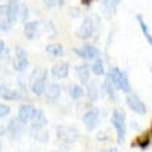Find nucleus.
Listing matches in <instances>:
<instances>
[{
  "mask_svg": "<svg viewBox=\"0 0 152 152\" xmlns=\"http://www.w3.org/2000/svg\"><path fill=\"white\" fill-rule=\"evenodd\" d=\"M23 128H24V125H23L18 119H12V120H9V123H8L6 134H9V137L15 140V138H18V137L21 135Z\"/></svg>",
  "mask_w": 152,
  "mask_h": 152,
  "instance_id": "obj_10",
  "label": "nucleus"
},
{
  "mask_svg": "<svg viewBox=\"0 0 152 152\" xmlns=\"http://www.w3.org/2000/svg\"><path fill=\"white\" fill-rule=\"evenodd\" d=\"M84 125L88 131H93L94 126L97 125V120H99V110L97 108H91L90 111H87L84 114Z\"/></svg>",
  "mask_w": 152,
  "mask_h": 152,
  "instance_id": "obj_8",
  "label": "nucleus"
},
{
  "mask_svg": "<svg viewBox=\"0 0 152 152\" xmlns=\"http://www.w3.org/2000/svg\"><path fill=\"white\" fill-rule=\"evenodd\" d=\"M94 29H96L94 20H93L91 17H87V18L82 21L81 28L78 29V37H79V38H82V40H87V38H90V37L93 35Z\"/></svg>",
  "mask_w": 152,
  "mask_h": 152,
  "instance_id": "obj_7",
  "label": "nucleus"
},
{
  "mask_svg": "<svg viewBox=\"0 0 152 152\" xmlns=\"http://www.w3.org/2000/svg\"><path fill=\"white\" fill-rule=\"evenodd\" d=\"M8 5H20V0H8Z\"/></svg>",
  "mask_w": 152,
  "mask_h": 152,
  "instance_id": "obj_35",
  "label": "nucleus"
},
{
  "mask_svg": "<svg viewBox=\"0 0 152 152\" xmlns=\"http://www.w3.org/2000/svg\"><path fill=\"white\" fill-rule=\"evenodd\" d=\"M31 122H32V129H43L47 125V117L41 110H35Z\"/></svg>",
  "mask_w": 152,
  "mask_h": 152,
  "instance_id": "obj_13",
  "label": "nucleus"
},
{
  "mask_svg": "<svg viewBox=\"0 0 152 152\" xmlns=\"http://www.w3.org/2000/svg\"><path fill=\"white\" fill-rule=\"evenodd\" d=\"M149 145H151V131L140 134V135H138V137L135 138V140L132 142V146L142 148V149H146V148H149Z\"/></svg>",
  "mask_w": 152,
  "mask_h": 152,
  "instance_id": "obj_16",
  "label": "nucleus"
},
{
  "mask_svg": "<svg viewBox=\"0 0 152 152\" xmlns=\"http://www.w3.org/2000/svg\"><path fill=\"white\" fill-rule=\"evenodd\" d=\"M0 151H2V143H0Z\"/></svg>",
  "mask_w": 152,
  "mask_h": 152,
  "instance_id": "obj_38",
  "label": "nucleus"
},
{
  "mask_svg": "<svg viewBox=\"0 0 152 152\" xmlns=\"http://www.w3.org/2000/svg\"><path fill=\"white\" fill-rule=\"evenodd\" d=\"M107 152H117V149H116V148H111V149H108Z\"/></svg>",
  "mask_w": 152,
  "mask_h": 152,
  "instance_id": "obj_36",
  "label": "nucleus"
},
{
  "mask_svg": "<svg viewBox=\"0 0 152 152\" xmlns=\"http://www.w3.org/2000/svg\"><path fill=\"white\" fill-rule=\"evenodd\" d=\"M81 2H82V5H84V6H90L93 0H81Z\"/></svg>",
  "mask_w": 152,
  "mask_h": 152,
  "instance_id": "obj_34",
  "label": "nucleus"
},
{
  "mask_svg": "<svg viewBox=\"0 0 152 152\" xmlns=\"http://www.w3.org/2000/svg\"><path fill=\"white\" fill-rule=\"evenodd\" d=\"M44 94H46L47 100H50V102H56L58 97L61 96V87L58 84H49V85H46Z\"/></svg>",
  "mask_w": 152,
  "mask_h": 152,
  "instance_id": "obj_14",
  "label": "nucleus"
},
{
  "mask_svg": "<svg viewBox=\"0 0 152 152\" xmlns=\"http://www.w3.org/2000/svg\"><path fill=\"white\" fill-rule=\"evenodd\" d=\"M35 107L32 105V104H24V105H21L20 108H18V120L24 125V123H28L31 119H32V116H34V113H35Z\"/></svg>",
  "mask_w": 152,
  "mask_h": 152,
  "instance_id": "obj_11",
  "label": "nucleus"
},
{
  "mask_svg": "<svg viewBox=\"0 0 152 152\" xmlns=\"http://www.w3.org/2000/svg\"><path fill=\"white\" fill-rule=\"evenodd\" d=\"M2 52H5V41L0 38V53H2Z\"/></svg>",
  "mask_w": 152,
  "mask_h": 152,
  "instance_id": "obj_33",
  "label": "nucleus"
},
{
  "mask_svg": "<svg viewBox=\"0 0 152 152\" xmlns=\"http://www.w3.org/2000/svg\"><path fill=\"white\" fill-rule=\"evenodd\" d=\"M126 105L129 107V110H132V111L137 113V114H142V116H145V114L148 113L146 105L142 102V99L138 97L137 94L129 93L128 96H126Z\"/></svg>",
  "mask_w": 152,
  "mask_h": 152,
  "instance_id": "obj_5",
  "label": "nucleus"
},
{
  "mask_svg": "<svg viewBox=\"0 0 152 152\" xmlns=\"http://www.w3.org/2000/svg\"><path fill=\"white\" fill-rule=\"evenodd\" d=\"M69 17H73V18H78L79 15H81V11H79V8H69Z\"/></svg>",
  "mask_w": 152,
  "mask_h": 152,
  "instance_id": "obj_30",
  "label": "nucleus"
},
{
  "mask_svg": "<svg viewBox=\"0 0 152 152\" xmlns=\"http://www.w3.org/2000/svg\"><path fill=\"white\" fill-rule=\"evenodd\" d=\"M69 70H70V67H69L67 62H58V64H55L52 67L50 73H52V76L56 79H66L69 76Z\"/></svg>",
  "mask_w": 152,
  "mask_h": 152,
  "instance_id": "obj_12",
  "label": "nucleus"
},
{
  "mask_svg": "<svg viewBox=\"0 0 152 152\" xmlns=\"http://www.w3.org/2000/svg\"><path fill=\"white\" fill-rule=\"evenodd\" d=\"M90 70L94 73V75H97V76H100V75H104L105 73V69H104V62L100 61V59H97V61H94V64L90 67Z\"/></svg>",
  "mask_w": 152,
  "mask_h": 152,
  "instance_id": "obj_24",
  "label": "nucleus"
},
{
  "mask_svg": "<svg viewBox=\"0 0 152 152\" xmlns=\"http://www.w3.org/2000/svg\"><path fill=\"white\" fill-rule=\"evenodd\" d=\"M34 131V138H37V140L40 142H47L49 140V132L47 131H43V129H32Z\"/></svg>",
  "mask_w": 152,
  "mask_h": 152,
  "instance_id": "obj_26",
  "label": "nucleus"
},
{
  "mask_svg": "<svg viewBox=\"0 0 152 152\" xmlns=\"http://www.w3.org/2000/svg\"><path fill=\"white\" fill-rule=\"evenodd\" d=\"M46 52L53 55V56H61L62 53H64V50H62V46L58 44V43H53V44H49L46 47Z\"/></svg>",
  "mask_w": 152,
  "mask_h": 152,
  "instance_id": "obj_20",
  "label": "nucleus"
},
{
  "mask_svg": "<svg viewBox=\"0 0 152 152\" xmlns=\"http://www.w3.org/2000/svg\"><path fill=\"white\" fill-rule=\"evenodd\" d=\"M9 113H11V108H9V105H6V104H0V119L6 117Z\"/></svg>",
  "mask_w": 152,
  "mask_h": 152,
  "instance_id": "obj_29",
  "label": "nucleus"
},
{
  "mask_svg": "<svg viewBox=\"0 0 152 152\" xmlns=\"http://www.w3.org/2000/svg\"><path fill=\"white\" fill-rule=\"evenodd\" d=\"M111 123L117 131V142L122 143L126 135V123H125V113L120 110H114L111 114Z\"/></svg>",
  "mask_w": 152,
  "mask_h": 152,
  "instance_id": "obj_3",
  "label": "nucleus"
},
{
  "mask_svg": "<svg viewBox=\"0 0 152 152\" xmlns=\"http://www.w3.org/2000/svg\"><path fill=\"white\" fill-rule=\"evenodd\" d=\"M76 75L82 84H87L90 81V66L88 64H82V66H78L76 67Z\"/></svg>",
  "mask_w": 152,
  "mask_h": 152,
  "instance_id": "obj_17",
  "label": "nucleus"
},
{
  "mask_svg": "<svg viewBox=\"0 0 152 152\" xmlns=\"http://www.w3.org/2000/svg\"><path fill=\"white\" fill-rule=\"evenodd\" d=\"M87 94L91 100H97V97H99V84H97V81H88Z\"/></svg>",
  "mask_w": 152,
  "mask_h": 152,
  "instance_id": "obj_18",
  "label": "nucleus"
},
{
  "mask_svg": "<svg viewBox=\"0 0 152 152\" xmlns=\"http://www.w3.org/2000/svg\"><path fill=\"white\" fill-rule=\"evenodd\" d=\"M137 20H138V24H140V29H142V32H143V35H145V38H146V41H148L149 44H152V37H151V32H149V29H148V26H146L145 20H143L140 15H137Z\"/></svg>",
  "mask_w": 152,
  "mask_h": 152,
  "instance_id": "obj_21",
  "label": "nucleus"
},
{
  "mask_svg": "<svg viewBox=\"0 0 152 152\" xmlns=\"http://www.w3.org/2000/svg\"><path fill=\"white\" fill-rule=\"evenodd\" d=\"M14 69L17 72H23L26 70L28 67V52L21 47H17L15 49V55H14Z\"/></svg>",
  "mask_w": 152,
  "mask_h": 152,
  "instance_id": "obj_6",
  "label": "nucleus"
},
{
  "mask_svg": "<svg viewBox=\"0 0 152 152\" xmlns=\"http://www.w3.org/2000/svg\"><path fill=\"white\" fill-rule=\"evenodd\" d=\"M82 94H84V90H82L81 85H72V88H70V96H72V99L78 100V99L82 97Z\"/></svg>",
  "mask_w": 152,
  "mask_h": 152,
  "instance_id": "obj_25",
  "label": "nucleus"
},
{
  "mask_svg": "<svg viewBox=\"0 0 152 152\" xmlns=\"http://www.w3.org/2000/svg\"><path fill=\"white\" fill-rule=\"evenodd\" d=\"M28 17H29L28 6L23 5V3H20V5H18V17H17V20H20V21H23V23H26V21H28Z\"/></svg>",
  "mask_w": 152,
  "mask_h": 152,
  "instance_id": "obj_23",
  "label": "nucleus"
},
{
  "mask_svg": "<svg viewBox=\"0 0 152 152\" xmlns=\"http://www.w3.org/2000/svg\"><path fill=\"white\" fill-rule=\"evenodd\" d=\"M3 88H5V85H0V94H2V91H3Z\"/></svg>",
  "mask_w": 152,
  "mask_h": 152,
  "instance_id": "obj_37",
  "label": "nucleus"
},
{
  "mask_svg": "<svg viewBox=\"0 0 152 152\" xmlns=\"http://www.w3.org/2000/svg\"><path fill=\"white\" fill-rule=\"evenodd\" d=\"M43 3L47 8H56V6H62L64 0H43Z\"/></svg>",
  "mask_w": 152,
  "mask_h": 152,
  "instance_id": "obj_28",
  "label": "nucleus"
},
{
  "mask_svg": "<svg viewBox=\"0 0 152 152\" xmlns=\"http://www.w3.org/2000/svg\"><path fill=\"white\" fill-rule=\"evenodd\" d=\"M56 137H58V140L64 142V143H73L79 138V132L73 126L59 125L56 126Z\"/></svg>",
  "mask_w": 152,
  "mask_h": 152,
  "instance_id": "obj_4",
  "label": "nucleus"
},
{
  "mask_svg": "<svg viewBox=\"0 0 152 152\" xmlns=\"http://www.w3.org/2000/svg\"><path fill=\"white\" fill-rule=\"evenodd\" d=\"M38 29H40V23L38 21H26L24 23V35L28 40H35L38 37Z\"/></svg>",
  "mask_w": 152,
  "mask_h": 152,
  "instance_id": "obj_15",
  "label": "nucleus"
},
{
  "mask_svg": "<svg viewBox=\"0 0 152 152\" xmlns=\"http://www.w3.org/2000/svg\"><path fill=\"white\" fill-rule=\"evenodd\" d=\"M0 135H6V126L0 125Z\"/></svg>",
  "mask_w": 152,
  "mask_h": 152,
  "instance_id": "obj_32",
  "label": "nucleus"
},
{
  "mask_svg": "<svg viewBox=\"0 0 152 152\" xmlns=\"http://www.w3.org/2000/svg\"><path fill=\"white\" fill-rule=\"evenodd\" d=\"M119 3H120V0H107V2L104 3V14L107 17H111L114 12H116Z\"/></svg>",
  "mask_w": 152,
  "mask_h": 152,
  "instance_id": "obj_19",
  "label": "nucleus"
},
{
  "mask_svg": "<svg viewBox=\"0 0 152 152\" xmlns=\"http://www.w3.org/2000/svg\"><path fill=\"white\" fill-rule=\"evenodd\" d=\"M46 32H49L50 35L55 34V28H53V23H52V21H47V23H46Z\"/></svg>",
  "mask_w": 152,
  "mask_h": 152,
  "instance_id": "obj_31",
  "label": "nucleus"
},
{
  "mask_svg": "<svg viewBox=\"0 0 152 152\" xmlns=\"http://www.w3.org/2000/svg\"><path fill=\"white\" fill-rule=\"evenodd\" d=\"M108 79L110 82L116 87V90H122L125 93H129L131 91V84H129V79L126 76L125 72H122L119 67H113L108 73Z\"/></svg>",
  "mask_w": 152,
  "mask_h": 152,
  "instance_id": "obj_2",
  "label": "nucleus"
},
{
  "mask_svg": "<svg viewBox=\"0 0 152 152\" xmlns=\"http://www.w3.org/2000/svg\"><path fill=\"white\" fill-rule=\"evenodd\" d=\"M47 76L49 72L47 70H41V69H35L29 78V85H31V90L37 94V96H41L44 94L46 90V85H47Z\"/></svg>",
  "mask_w": 152,
  "mask_h": 152,
  "instance_id": "obj_1",
  "label": "nucleus"
},
{
  "mask_svg": "<svg viewBox=\"0 0 152 152\" xmlns=\"http://www.w3.org/2000/svg\"><path fill=\"white\" fill-rule=\"evenodd\" d=\"M76 55H79L82 59H94L100 55L99 49L94 47V46H85V47H81V49H73Z\"/></svg>",
  "mask_w": 152,
  "mask_h": 152,
  "instance_id": "obj_9",
  "label": "nucleus"
},
{
  "mask_svg": "<svg viewBox=\"0 0 152 152\" xmlns=\"http://www.w3.org/2000/svg\"><path fill=\"white\" fill-rule=\"evenodd\" d=\"M0 97H3V99H6V100H15V99L20 97V94H18L17 91L11 90V88H8V87L5 85V88H3L2 94H0Z\"/></svg>",
  "mask_w": 152,
  "mask_h": 152,
  "instance_id": "obj_22",
  "label": "nucleus"
},
{
  "mask_svg": "<svg viewBox=\"0 0 152 152\" xmlns=\"http://www.w3.org/2000/svg\"><path fill=\"white\" fill-rule=\"evenodd\" d=\"M105 90H107L108 96H110L113 100H116V87H114V85L110 82L108 78H107V81H105Z\"/></svg>",
  "mask_w": 152,
  "mask_h": 152,
  "instance_id": "obj_27",
  "label": "nucleus"
}]
</instances>
